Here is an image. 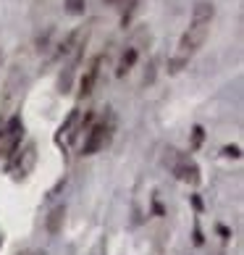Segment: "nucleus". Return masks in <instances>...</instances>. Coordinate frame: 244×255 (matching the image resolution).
<instances>
[{"label":"nucleus","mask_w":244,"mask_h":255,"mask_svg":"<svg viewBox=\"0 0 244 255\" xmlns=\"http://www.w3.org/2000/svg\"><path fill=\"white\" fill-rule=\"evenodd\" d=\"M213 16H215V8L208 0H200L192 11V21L186 26V32L181 34L179 45H176V53L171 58V69L179 71L184 63H189V58L202 48V42L208 40V32H210V24H213Z\"/></svg>","instance_id":"obj_1"},{"label":"nucleus","mask_w":244,"mask_h":255,"mask_svg":"<svg viewBox=\"0 0 244 255\" xmlns=\"http://www.w3.org/2000/svg\"><path fill=\"white\" fill-rule=\"evenodd\" d=\"M110 134H113V119H100L97 124L89 127L81 153H84V155H95V153H100V150L110 142Z\"/></svg>","instance_id":"obj_2"},{"label":"nucleus","mask_w":244,"mask_h":255,"mask_svg":"<svg viewBox=\"0 0 244 255\" xmlns=\"http://www.w3.org/2000/svg\"><path fill=\"white\" fill-rule=\"evenodd\" d=\"M21 137H24V121L21 116H11L8 124L0 129V158H11L21 147Z\"/></svg>","instance_id":"obj_3"},{"label":"nucleus","mask_w":244,"mask_h":255,"mask_svg":"<svg viewBox=\"0 0 244 255\" xmlns=\"http://www.w3.org/2000/svg\"><path fill=\"white\" fill-rule=\"evenodd\" d=\"M34 160H37V145L29 142L26 147H18L16 153L8 158V171H11L13 179H24L26 174L32 171Z\"/></svg>","instance_id":"obj_4"},{"label":"nucleus","mask_w":244,"mask_h":255,"mask_svg":"<svg viewBox=\"0 0 244 255\" xmlns=\"http://www.w3.org/2000/svg\"><path fill=\"white\" fill-rule=\"evenodd\" d=\"M79 121H81V113H79V111H71V116L66 119V124L58 129V142H71V139L77 137Z\"/></svg>","instance_id":"obj_5"},{"label":"nucleus","mask_w":244,"mask_h":255,"mask_svg":"<svg viewBox=\"0 0 244 255\" xmlns=\"http://www.w3.org/2000/svg\"><path fill=\"white\" fill-rule=\"evenodd\" d=\"M100 61H102V58H95V61L87 66V71H84V77H81V98L92 95V87H95L97 74H100Z\"/></svg>","instance_id":"obj_6"},{"label":"nucleus","mask_w":244,"mask_h":255,"mask_svg":"<svg viewBox=\"0 0 244 255\" xmlns=\"http://www.w3.org/2000/svg\"><path fill=\"white\" fill-rule=\"evenodd\" d=\"M137 55H139V50H137V45H129V48H126V53L121 55V61H118V77H124L126 71H131V66H134V61H137Z\"/></svg>","instance_id":"obj_7"},{"label":"nucleus","mask_w":244,"mask_h":255,"mask_svg":"<svg viewBox=\"0 0 244 255\" xmlns=\"http://www.w3.org/2000/svg\"><path fill=\"white\" fill-rule=\"evenodd\" d=\"M179 176L184 179V182H192V184L200 182V176H197V166H194V163H184V166H179Z\"/></svg>","instance_id":"obj_8"},{"label":"nucleus","mask_w":244,"mask_h":255,"mask_svg":"<svg viewBox=\"0 0 244 255\" xmlns=\"http://www.w3.org/2000/svg\"><path fill=\"white\" fill-rule=\"evenodd\" d=\"M63 219V208H55V211L50 213V232L58 229V221Z\"/></svg>","instance_id":"obj_9"},{"label":"nucleus","mask_w":244,"mask_h":255,"mask_svg":"<svg viewBox=\"0 0 244 255\" xmlns=\"http://www.w3.org/2000/svg\"><path fill=\"white\" fill-rule=\"evenodd\" d=\"M84 3H87V0H66V5H69L71 13H81L84 11Z\"/></svg>","instance_id":"obj_10"},{"label":"nucleus","mask_w":244,"mask_h":255,"mask_svg":"<svg viewBox=\"0 0 244 255\" xmlns=\"http://www.w3.org/2000/svg\"><path fill=\"white\" fill-rule=\"evenodd\" d=\"M0 245H3V234H0Z\"/></svg>","instance_id":"obj_11"}]
</instances>
